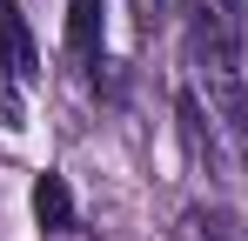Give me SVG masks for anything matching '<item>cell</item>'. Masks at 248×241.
Returning <instances> with one entry per match:
<instances>
[{"label":"cell","mask_w":248,"mask_h":241,"mask_svg":"<svg viewBox=\"0 0 248 241\" xmlns=\"http://www.w3.org/2000/svg\"><path fill=\"white\" fill-rule=\"evenodd\" d=\"M181 54H188L195 94L215 107V120L228 134H248V20H242V7L188 0Z\"/></svg>","instance_id":"cell-1"},{"label":"cell","mask_w":248,"mask_h":241,"mask_svg":"<svg viewBox=\"0 0 248 241\" xmlns=\"http://www.w3.org/2000/svg\"><path fill=\"white\" fill-rule=\"evenodd\" d=\"M41 80V54H34V34L20 20L14 0H0V127L20 134L27 127V87Z\"/></svg>","instance_id":"cell-2"},{"label":"cell","mask_w":248,"mask_h":241,"mask_svg":"<svg viewBox=\"0 0 248 241\" xmlns=\"http://www.w3.org/2000/svg\"><path fill=\"white\" fill-rule=\"evenodd\" d=\"M67 47L87 74H101V54H108V14L101 0H67Z\"/></svg>","instance_id":"cell-3"},{"label":"cell","mask_w":248,"mask_h":241,"mask_svg":"<svg viewBox=\"0 0 248 241\" xmlns=\"http://www.w3.org/2000/svg\"><path fill=\"white\" fill-rule=\"evenodd\" d=\"M181 241H235V228H228L221 214H208V208H195V214L181 221Z\"/></svg>","instance_id":"cell-4"},{"label":"cell","mask_w":248,"mask_h":241,"mask_svg":"<svg viewBox=\"0 0 248 241\" xmlns=\"http://www.w3.org/2000/svg\"><path fill=\"white\" fill-rule=\"evenodd\" d=\"M47 241H87V235H81V221H67V228H54Z\"/></svg>","instance_id":"cell-5"}]
</instances>
